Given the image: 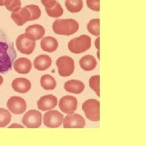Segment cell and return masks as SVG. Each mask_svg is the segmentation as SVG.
Returning a JSON list of instances; mask_svg holds the SVG:
<instances>
[{"mask_svg": "<svg viewBox=\"0 0 146 146\" xmlns=\"http://www.w3.org/2000/svg\"><path fill=\"white\" fill-rule=\"evenodd\" d=\"M97 60L93 55H84L80 60V66L84 71H93L97 66Z\"/></svg>", "mask_w": 146, "mask_h": 146, "instance_id": "obj_20", "label": "cell"}, {"mask_svg": "<svg viewBox=\"0 0 146 146\" xmlns=\"http://www.w3.org/2000/svg\"><path fill=\"white\" fill-rule=\"evenodd\" d=\"M57 0H41L42 3L45 6L46 8H50L52 7L53 6H54L56 4Z\"/></svg>", "mask_w": 146, "mask_h": 146, "instance_id": "obj_30", "label": "cell"}, {"mask_svg": "<svg viewBox=\"0 0 146 146\" xmlns=\"http://www.w3.org/2000/svg\"><path fill=\"white\" fill-rule=\"evenodd\" d=\"M21 0H9L5 7L7 10L10 11H15L18 10L19 8H21Z\"/></svg>", "mask_w": 146, "mask_h": 146, "instance_id": "obj_28", "label": "cell"}, {"mask_svg": "<svg viewBox=\"0 0 146 146\" xmlns=\"http://www.w3.org/2000/svg\"><path fill=\"white\" fill-rule=\"evenodd\" d=\"M58 106L62 112L72 115L77 109V100L73 96H64L59 101Z\"/></svg>", "mask_w": 146, "mask_h": 146, "instance_id": "obj_10", "label": "cell"}, {"mask_svg": "<svg viewBox=\"0 0 146 146\" xmlns=\"http://www.w3.org/2000/svg\"><path fill=\"white\" fill-rule=\"evenodd\" d=\"M88 31L94 36H99L100 35V20L99 19H93L89 21L87 25Z\"/></svg>", "mask_w": 146, "mask_h": 146, "instance_id": "obj_24", "label": "cell"}, {"mask_svg": "<svg viewBox=\"0 0 146 146\" xmlns=\"http://www.w3.org/2000/svg\"><path fill=\"white\" fill-rule=\"evenodd\" d=\"M65 90L71 94H81L84 89V84L77 80H71L64 84Z\"/></svg>", "mask_w": 146, "mask_h": 146, "instance_id": "obj_17", "label": "cell"}, {"mask_svg": "<svg viewBox=\"0 0 146 146\" xmlns=\"http://www.w3.org/2000/svg\"><path fill=\"white\" fill-rule=\"evenodd\" d=\"M3 83V77H2V76L0 75V85H1Z\"/></svg>", "mask_w": 146, "mask_h": 146, "instance_id": "obj_32", "label": "cell"}, {"mask_svg": "<svg viewBox=\"0 0 146 146\" xmlns=\"http://www.w3.org/2000/svg\"><path fill=\"white\" fill-rule=\"evenodd\" d=\"M53 31L58 35L70 36L79 29V24L74 19H58L53 23Z\"/></svg>", "mask_w": 146, "mask_h": 146, "instance_id": "obj_2", "label": "cell"}, {"mask_svg": "<svg viewBox=\"0 0 146 146\" xmlns=\"http://www.w3.org/2000/svg\"><path fill=\"white\" fill-rule=\"evenodd\" d=\"M13 68L17 73L28 74L31 71L32 63L30 60L26 58H20L14 62Z\"/></svg>", "mask_w": 146, "mask_h": 146, "instance_id": "obj_15", "label": "cell"}, {"mask_svg": "<svg viewBox=\"0 0 146 146\" xmlns=\"http://www.w3.org/2000/svg\"><path fill=\"white\" fill-rule=\"evenodd\" d=\"M11 87L16 93L25 94L31 89V83L25 78H16L12 81Z\"/></svg>", "mask_w": 146, "mask_h": 146, "instance_id": "obj_16", "label": "cell"}, {"mask_svg": "<svg viewBox=\"0 0 146 146\" xmlns=\"http://www.w3.org/2000/svg\"><path fill=\"white\" fill-rule=\"evenodd\" d=\"M41 85L46 90H53L55 89L57 83L55 79L50 75H44L41 77Z\"/></svg>", "mask_w": 146, "mask_h": 146, "instance_id": "obj_21", "label": "cell"}, {"mask_svg": "<svg viewBox=\"0 0 146 146\" xmlns=\"http://www.w3.org/2000/svg\"><path fill=\"white\" fill-rule=\"evenodd\" d=\"M42 115L36 110H30L24 115L22 122L28 128H37L42 125Z\"/></svg>", "mask_w": 146, "mask_h": 146, "instance_id": "obj_6", "label": "cell"}, {"mask_svg": "<svg viewBox=\"0 0 146 146\" xmlns=\"http://www.w3.org/2000/svg\"><path fill=\"white\" fill-rule=\"evenodd\" d=\"M16 58L13 42L0 29V73L11 71Z\"/></svg>", "mask_w": 146, "mask_h": 146, "instance_id": "obj_1", "label": "cell"}, {"mask_svg": "<svg viewBox=\"0 0 146 146\" xmlns=\"http://www.w3.org/2000/svg\"><path fill=\"white\" fill-rule=\"evenodd\" d=\"M84 125L85 120L78 114H72L63 119L64 128H83Z\"/></svg>", "mask_w": 146, "mask_h": 146, "instance_id": "obj_11", "label": "cell"}, {"mask_svg": "<svg viewBox=\"0 0 146 146\" xmlns=\"http://www.w3.org/2000/svg\"><path fill=\"white\" fill-rule=\"evenodd\" d=\"M68 50L73 54H81L91 47V38L88 35H81L68 42Z\"/></svg>", "mask_w": 146, "mask_h": 146, "instance_id": "obj_3", "label": "cell"}, {"mask_svg": "<svg viewBox=\"0 0 146 146\" xmlns=\"http://www.w3.org/2000/svg\"><path fill=\"white\" fill-rule=\"evenodd\" d=\"M82 110L86 118L90 121L100 120V102L96 99H88L82 105Z\"/></svg>", "mask_w": 146, "mask_h": 146, "instance_id": "obj_4", "label": "cell"}, {"mask_svg": "<svg viewBox=\"0 0 146 146\" xmlns=\"http://www.w3.org/2000/svg\"><path fill=\"white\" fill-rule=\"evenodd\" d=\"M9 0H0V6H5Z\"/></svg>", "mask_w": 146, "mask_h": 146, "instance_id": "obj_31", "label": "cell"}, {"mask_svg": "<svg viewBox=\"0 0 146 146\" xmlns=\"http://www.w3.org/2000/svg\"><path fill=\"white\" fill-rule=\"evenodd\" d=\"M56 66L58 68L59 76L63 77L70 76L75 70V62L69 56H62L58 58L56 61Z\"/></svg>", "mask_w": 146, "mask_h": 146, "instance_id": "obj_5", "label": "cell"}, {"mask_svg": "<svg viewBox=\"0 0 146 146\" xmlns=\"http://www.w3.org/2000/svg\"><path fill=\"white\" fill-rule=\"evenodd\" d=\"M16 45L17 50L21 53L31 54L36 47V42L28 38L25 34H21L16 38Z\"/></svg>", "mask_w": 146, "mask_h": 146, "instance_id": "obj_8", "label": "cell"}, {"mask_svg": "<svg viewBox=\"0 0 146 146\" xmlns=\"http://www.w3.org/2000/svg\"><path fill=\"white\" fill-rule=\"evenodd\" d=\"M51 58L46 54H41L34 59L33 66L38 71H46L51 66Z\"/></svg>", "mask_w": 146, "mask_h": 146, "instance_id": "obj_18", "label": "cell"}, {"mask_svg": "<svg viewBox=\"0 0 146 146\" xmlns=\"http://www.w3.org/2000/svg\"><path fill=\"white\" fill-rule=\"evenodd\" d=\"M89 86L97 94V95L100 96V76H94L89 79Z\"/></svg>", "mask_w": 146, "mask_h": 146, "instance_id": "obj_26", "label": "cell"}, {"mask_svg": "<svg viewBox=\"0 0 146 146\" xmlns=\"http://www.w3.org/2000/svg\"><path fill=\"white\" fill-rule=\"evenodd\" d=\"M63 115L58 110H48L43 116V123L47 127L57 128L62 125Z\"/></svg>", "mask_w": 146, "mask_h": 146, "instance_id": "obj_7", "label": "cell"}, {"mask_svg": "<svg viewBox=\"0 0 146 146\" xmlns=\"http://www.w3.org/2000/svg\"><path fill=\"white\" fill-rule=\"evenodd\" d=\"M58 46V41L53 36L43 37L41 41V47L46 52H54L57 50Z\"/></svg>", "mask_w": 146, "mask_h": 146, "instance_id": "obj_19", "label": "cell"}, {"mask_svg": "<svg viewBox=\"0 0 146 146\" xmlns=\"http://www.w3.org/2000/svg\"><path fill=\"white\" fill-rule=\"evenodd\" d=\"M26 7L30 11V14H31V21H35L40 18V16L42 15V12H41V9L40 7L37 5H28L26 6Z\"/></svg>", "mask_w": 146, "mask_h": 146, "instance_id": "obj_27", "label": "cell"}, {"mask_svg": "<svg viewBox=\"0 0 146 146\" xmlns=\"http://www.w3.org/2000/svg\"><path fill=\"white\" fill-rule=\"evenodd\" d=\"M57 98L52 94L42 97L37 101V108L42 111H46L54 109L57 106Z\"/></svg>", "mask_w": 146, "mask_h": 146, "instance_id": "obj_13", "label": "cell"}, {"mask_svg": "<svg viewBox=\"0 0 146 146\" xmlns=\"http://www.w3.org/2000/svg\"><path fill=\"white\" fill-rule=\"evenodd\" d=\"M83 1L82 0H66L65 7L68 11L76 13L80 12L83 8Z\"/></svg>", "mask_w": 146, "mask_h": 146, "instance_id": "obj_22", "label": "cell"}, {"mask_svg": "<svg viewBox=\"0 0 146 146\" xmlns=\"http://www.w3.org/2000/svg\"><path fill=\"white\" fill-rule=\"evenodd\" d=\"M47 15L52 18L60 17L63 14V9L59 3H56V4L50 8H46Z\"/></svg>", "mask_w": 146, "mask_h": 146, "instance_id": "obj_23", "label": "cell"}, {"mask_svg": "<svg viewBox=\"0 0 146 146\" xmlns=\"http://www.w3.org/2000/svg\"><path fill=\"white\" fill-rule=\"evenodd\" d=\"M11 115L7 110L0 108V127H5L10 123Z\"/></svg>", "mask_w": 146, "mask_h": 146, "instance_id": "obj_25", "label": "cell"}, {"mask_svg": "<svg viewBox=\"0 0 146 146\" xmlns=\"http://www.w3.org/2000/svg\"><path fill=\"white\" fill-rule=\"evenodd\" d=\"M9 111L15 115H21L26 110V102L21 97H11L7 102Z\"/></svg>", "mask_w": 146, "mask_h": 146, "instance_id": "obj_9", "label": "cell"}, {"mask_svg": "<svg viewBox=\"0 0 146 146\" xmlns=\"http://www.w3.org/2000/svg\"><path fill=\"white\" fill-rule=\"evenodd\" d=\"M11 18L18 26H22L28 21H31V14L29 10L25 7L24 8H19L18 10L12 11Z\"/></svg>", "mask_w": 146, "mask_h": 146, "instance_id": "obj_12", "label": "cell"}, {"mask_svg": "<svg viewBox=\"0 0 146 146\" xmlns=\"http://www.w3.org/2000/svg\"><path fill=\"white\" fill-rule=\"evenodd\" d=\"M86 3L89 9L94 11H100V0H86Z\"/></svg>", "mask_w": 146, "mask_h": 146, "instance_id": "obj_29", "label": "cell"}, {"mask_svg": "<svg viewBox=\"0 0 146 146\" xmlns=\"http://www.w3.org/2000/svg\"><path fill=\"white\" fill-rule=\"evenodd\" d=\"M25 34L28 38L35 42L43 38L45 35V29L40 25H32L27 27Z\"/></svg>", "mask_w": 146, "mask_h": 146, "instance_id": "obj_14", "label": "cell"}]
</instances>
